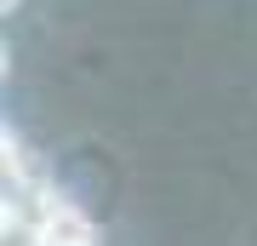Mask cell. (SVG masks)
I'll list each match as a JSON object with an SVG mask.
<instances>
[{
  "label": "cell",
  "mask_w": 257,
  "mask_h": 246,
  "mask_svg": "<svg viewBox=\"0 0 257 246\" xmlns=\"http://www.w3.org/2000/svg\"><path fill=\"white\" fill-rule=\"evenodd\" d=\"M12 6H18V0H6V12H12Z\"/></svg>",
  "instance_id": "6da1fadb"
}]
</instances>
